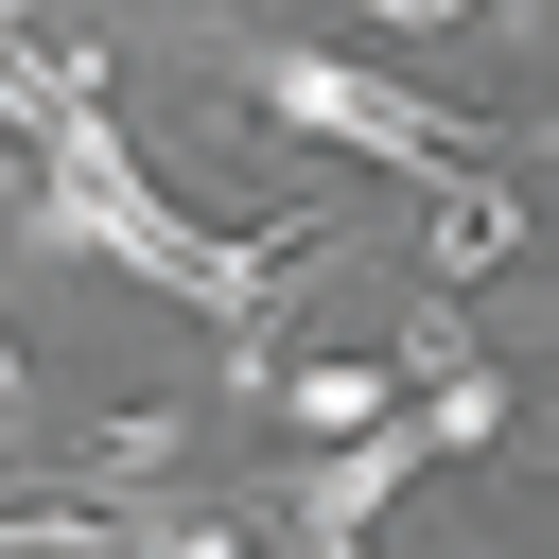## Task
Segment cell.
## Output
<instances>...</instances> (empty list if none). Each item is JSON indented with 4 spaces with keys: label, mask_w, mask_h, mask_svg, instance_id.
Here are the masks:
<instances>
[{
    "label": "cell",
    "mask_w": 559,
    "mask_h": 559,
    "mask_svg": "<svg viewBox=\"0 0 559 559\" xmlns=\"http://www.w3.org/2000/svg\"><path fill=\"white\" fill-rule=\"evenodd\" d=\"M52 227H70V245H105V262H140L157 297H192V314H227V332H245V314L332 245L314 210H280V227H227V245H210V227H175L140 175H70V192H52Z\"/></svg>",
    "instance_id": "obj_1"
},
{
    "label": "cell",
    "mask_w": 559,
    "mask_h": 559,
    "mask_svg": "<svg viewBox=\"0 0 559 559\" xmlns=\"http://www.w3.org/2000/svg\"><path fill=\"white\" fill-rule=\"evenodd\" d=\"M280 122H332V140H367V157H419V192L437 175H472V122L454 105H419V87H384V70H349V52H262L245 70Z\"/></svg>",
    "instance_id": "obj_2"
},
{
    "label": "cell",
    "mask_w": 559,
    "mask_h": 559,
    "mask_svg": "<svg viewBox=\"0 0 559 559\" xmlns=\"http://www.w3.org/2000/svg\"><path fill=\"white\" fill-rule=\"evenodd\" d=\"M0 122H35L52 192H70V175H122V140H105V87H87V52L17 35V17H0Z\"/></svg>",
    "instance_id": "obj_3"
},
{
    "label": "cell",
    "mask_w": 559,
    "mask_h": 559,
    "mask_svg": "<svg viewBox=\"0 0 559 559\" xmlns=\"http://www.w3.org/2000/svg\"><path fill=\"white\" fill-rule=\"evenodd\" d=\"M472 262H507V192L489 175H437V280H472Z\"/></svg>",
    "instance_id": "obj_4"
},
{
    "label": "cell",
    "mask_w": 559,
    "mask_h": 559,
    "mask_svg": "<svg viewBox=\"0 0 559 559\" xmlns=\"http://www.w3.org/2000/svg\"><path fill=\"white\" fill-rule=\"evenodd\" d=\"M297 419H314V437H349V419H384V384H367V367H297Z\"/></svg>",
    "instance_id": "obj_5"
},
{
    "label": "cell",
    "mask_w": 559,
    "mask_h": 559,
    "mask_svg": "<svg viewBox=\"0 0 559 559\" xmlns=\"http://www.w3.org/2000/svg\"><path fill=\"white\" fill-rule=\"evenodd\" d=\"M280 559H367V542H280Z\"/></svg>",
    "instance_id": "obj_6"
},
{
    "label": "cell",
    "mask_w": 559,
    "mask_h": 559,
    "mask_svg": "<svg viewBox=\"0 0 559 559\" xmlns=\"http://www.w3.org/2000/svg\"><path fill=\"white\" fill-rule=\"evenodd\" d=\"M0 419H17V349H0Z\"/></svg>",
    "instance_id": "obj_7"
}]
</instances>
